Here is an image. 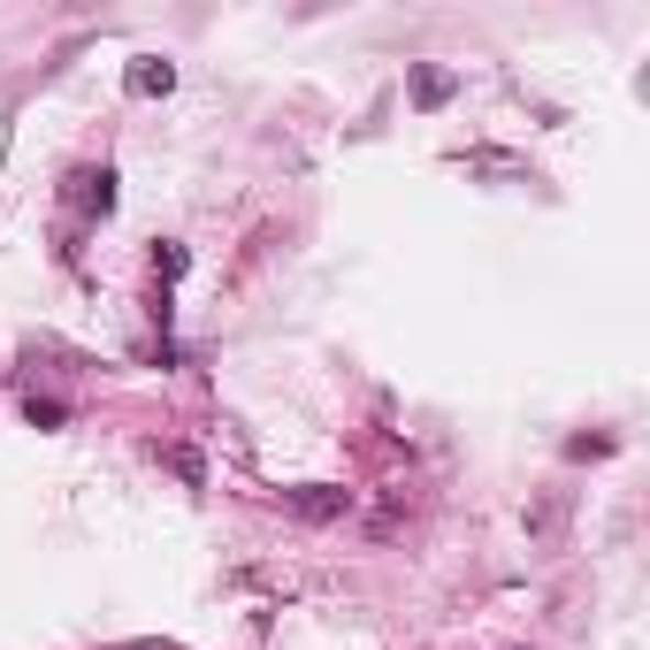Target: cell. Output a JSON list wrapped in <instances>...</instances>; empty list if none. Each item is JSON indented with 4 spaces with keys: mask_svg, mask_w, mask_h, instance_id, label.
<instances>
[{
    "mask_svg": "<svg viewBox=\"0 0 650 650\" xmlns=\"http://www.w3.org/2000/svg\"><path fill=\"white\" fill-rule=\"evenodd\" d=\"M414 100H421V108H444V100H452V77H444V69H414Z\"/></svg>",
    "mask_w": 650,
    "mask_h": 650,
    "instance_id": "obj_3",
    "label": "cell"
},
{
    "mask_svg": "<svg viewBox=\"0 0 650 650\" xmlns=\"http://www.w3.org/2000/svg\"><path fill=\"white\" fill-rule=\"evenodd\" d=\"M69 184H77V191H69L77 207H92V214L115 207V176H108V168H85V176H69Z\"/></svg>",
    "mask_w": 650,
    "mask_h": 650,
    "instance_id": "obj_2",
    "label": "cell"
},
{
    "mask_svg": "<svg viewBox=\"0 0 650 650\" xmlns=\"http://www.w3.org/2000/svg\"><path fill=\"white\" fill-rule=\"evenodd\" d=\"M284 505L299 520H337V513H352V489H284Z\"/></svg>",
    "mask_w": 650,
    "mask_h": 650,
    "instance_id": "obj_1",
    "label": "cell"
},
{
    "mask_svg": "<svg viewBox=\"0 0 650 650\" xmlns=\"http://www.w3.org/2000/svg\"><path fill=\"white\" fill-rule=\"evenodd\" d=\"M131 92H168V62H139L131 69Z\"/></svg>",
    "mask_w": 650,
    "mask_h": 650,
    "instance_id": "obj_4",
    "label": "cell"
}]
</instances>
